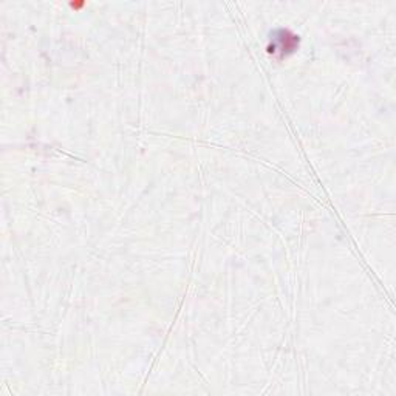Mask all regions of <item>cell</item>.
<instances>
[{"instance_id": "cell-1", "label": "cell", "mask_w": 396, "mask_h": 396, "mask_svg": "<svg viewBox=\"0 0 396 396\" xmlns=\"http://www.w3.org/2000/svg\"><path fill=\"white\" fill-rule=\"evenodd\" d=\"M297 45H299V38L296 34L286 30H278L271 36L268 51L276 58H283L294 53Z\"/></svg>"}]
</instances>
